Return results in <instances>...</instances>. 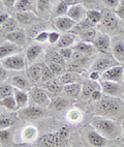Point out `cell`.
<instances>
[{
    "label": "cell",
    "mask_w": 124,
    "mask_h": 147,
    "mask_svg": "<svg viewBox=\"0 0 124 147\" xmlns=\"http://www.w3.org/2000/svg\"><path fill=\"white\" fill-rule=\"evenodd\" d=\"M90 125L106 139L115 140L119 138L122 133L121 123L103 116H94L90 121Z\"/></svg>",
    "instance_id": "cell-1"
},
{
    "label": "cell",
    "mask_w": 124,
    "mask_h": 147,
    "mask_svg": "<svg viewBox=\"0 0 124 147\" xmlns=\"http://www.w3.org/2000/svg\"><path fill=\"white\" fill-rule=\"evenodd\" d=\"M123 105V102L117 97H103V100L97 102L96 111L98 112L99 116H103V117L117 116L122 111Z\"/></svg>",
    "instance_id": "cell-2"
},
{
    "label": "cell",
    "mask_w": 124,
    "mask_h": 147,
    "mask_svg": "<svg viewBox=\"0 0 124 147\" xmlns=\"http://www.w3.org/2000/svg\"><path fill=\"white\" fill-rule=\"evenodd\" d=\"M68 136L69 129L67 126H62L59 131L42 137L40 143L45 147H59L61 144H64V142L68 139Z\"/></svg>",
    "instance_id": "cell-3"
},
{
    "label": "cell",
    "mask_w": 124,
    "mask_h": 147,
    "mask_svg": "<svg viewBox=\"0 0 124 147\" xmlns=\"http://www.w3.org/2000/svg\"><path fill=\"white\" fill-rule=\"evenodd\" d=\"M1 66L9 71H23L26 67V58L22 54L1 59Z\"/></svg>",
    "instance_id": "cell-4"
},
{
    "label": "cell",
    "mask_w": 124,
    "mask_h": 147,
    "mask_svg": "<svg viewBox=\"0 0 124 147\" xmlns=\"http://www.w3.org/2000/svg\"><path fill=\"white\" fill-rule=\"evenodd\" d=\"M29 94L32 102H34L36 106H40V107H50L52 98H50V96L48 95L46 89H44L42 87L34 86L32 87V89L29 91Z\"/></svg>",
    "instance_id": "cell-5"
},
{
    "label": "cell",
    "mask_w": 124,
    "mask_h": 147,
    "mask_svg": "<svg viewBox=\"0 0 124 147\" xmlns=\"http://www.w3.org/2000/svg\"><path fill=\"white\" fill-rule=\"evenodd\" d=\"M111 54L115 61L119 63H124V38L115 37L112 38Z\"/></svg>",
    "instance_id": "cell-6"
},
{
    "label": "cell",
    "mask_w": 124,
    "mask_h": 147,
    "mask_svg": "<svg viewBox=\"0 0 124 147\" xmlns=\"http://www.w3.org/2000/svg\"><path fill=\"white\" fill-rule=\"evenodd\" d=\"M23 48L21 46H18L13 42H8V40H4L1 42L0 46V56L1 59L6 57H11L13 55H18V54H22Z\"/></svg>",
    "instance_id": "cell-7"
},
{
    "label": "cell",
    "mask_w": 124,
    "mask_h": 147,
    "mask_svg": "<svg viewBox=\"0 0 124 147\" xmlns=\"http://www.w3.org/2000/svg\"><path fill=\"white\" fill-rule=\"evenodd\" d=\"M93 45L95 46L96 50L99 51V52L105 53V54H110L111 53L112 38L109 36L108 34L101 33L96 36Z\"/></svg>",
    "instance_id": "cell-8"
},
{
    "label": "cell",
    "mask_w": 124,
    "mask_h": 147,
    "mask_svg": "<svg viewBox=\"0 0 124 147\" xmlns=\"http://www.w3.org/2000/svg\"><path fill=\"white\" fill-rule=\"evenodd\" d=\"M76 22L71 20L67 16H61V17H55L53 20V25L57 30L61 32H67L71 31V29L74 28L76 25Z\"/></svg>",
    "instance_id": "cell-9"
},
{
    "label": "cell",
    "mask_w": 124,
    "mask_h": 147,
    "mask_svg": "<svg viewBox=\"0 0 124 147\" xmlns=\"http://www.w3.org/2000/svg\"><path fill=\"white\" fill-rule=\"evenodd\" d=\"M123 73H124V66L122 65H115L101 74V78L103 80L106 81H111V82H120L123 80Z\"/></svg>",
    "instance_id": "cell-10"
},
{
    "label": "cell",
    "mask_w": 124,
    "mask_h": 147,
    "mask_svg": "<svg viewBox=\"0 0 124 147\" xmlns=\"http://www.w3.org/2000/svg\"><path fill=\"white\" fill-rule=\"evenodd\" d=\"M47 112L40 106H27L26 108L22 109L20 116L26 119H36L45 116Z\"/></svg>",
    "instance_id": "cell-11"
},
{
    "label": "cell",
    "mask_w": 124,
    "mask_h": 147,
    "mask_svg": "<svg viewBox=\"0 0 124 147\" xmlns=\"http://www.w3.org/2000/svg\"><path fill=\"white\" fill-rule=\"evenodd\" d=\"M115 65H117V64H115V61L110 59V58L99 57L92 63V65L90 66V71L103 74L105 71H107L108 69H110V68Z\"/></svg>",
    "instance_id": "cell-12"
},
{
    "label": "cell",
    "mask_w": 124,
    "mask_h": 147,
    "mask_svg": "<svg viewBox=\"0 0 124 147\" xmlns=\"http://www.w3.org/2000/svg\"><path fill=\"white\" fill-rule=\"evenodd\" d=\"M86 13H87V11L85 9L84 6L81 3H78V4L69 6L66 16L69 17L71 20H74L76 23H79L80 21L86 18Z\"/></svg>",
    "instance_id": "cell-13"
},
{
    "label": "cell",
    "mask_w": 124,
    "mask_h": 147,
    "mask_svg": "<svg viewBox=\"0 0 124 147\" xmlns=\"http://www.w3.org/2000/svg\"><path fill=\"white\" fill-rule=\"evenodd\" d=\"M99 84H101V90H103L105 93H107L108 95L116 97V96H118V95L121 94L122 88L118 83H116V82L101 80V81L99 82Z\"/></svg>",
    "instance_id": "cell-14"
},
{
    "label": "cell",
    "mask_w": 124,
    "mask_h": 147,
    "mask_svg": "<svg viewBox=\"0 0 124 147\" xmlns=\"http://www.w3.org/2000/svg\"><path fill=\"white\" fill-rule=\"evenodd\" d=\"M9 84L11 86L16 87L17 89L23 90V91H30L32 89V86L30 84V82L25 78L24 76L21 75H16V76H13L9 79Z\"/></svg>",
    "instance_id": "cell-15"
},
{
    "label": "cell",
    "mask_w": 124,
    "mask_h": 147,
    "mask_svg": "<svg viewBox=\"0 0 124 147\" xmlns=\"http://www.w3.org/2000/svg\"><path fill=\"white\" fill-rule=\"evenodd\" d=\"M87 140L90 144L94 147H105L107 144V139L103 136H101L98 131H96L94 129H89L87 131Z\"/></svg>",
    "instance_id": "cell-16"
},
{
    "label": "cell",
    "mask_w": 124,
    "mask_h": 147,
    "mask_svg": "<svg viewBox=\"0 0 124 147\" xmlns=\"http://www.w3.org/2000/svg\"><path fill=\"white\" fill-rule=\"evenodd\" d=\"M45 65L42 63H36V64H31L29 67L27 68V76L29 77V79L33 82L42 81V71H44Z\"/></svg>",
    "instance_id": "cell-17"
},
{
    "label": "cell",
    "mask_w": 124,
    "mask_h": 147,
    "mask_svg": "<svg viewBox=\"0 0 124 147\" xmlns=\"http://www.w3.org/2000/svg\"><path fill=\"white\" fill-rule=\"evenodd\" d=\"M101 23V26L105 29H108V30H114L118 27V20L110 11H103Z\"/></svg>",
    "instance_id": "cell-18"
},
{
    "label": "cell",
    "mask_w": 124,
    "mask_h": 147,
    "mask_svg": "<svg viewBox=\"0 0 124 147\" xmlns=\"http://www.w3.org/2000/svg\"><path fill=\"white\" fill-rule=\"evenodd\" d=\"M37 136H38V131H37L36 127L32 125L25 126L21 131V140L24 143H31V142L35 141Z\"/></svg>",
    "instance_id": "cell-19"
},
{
    "label": "cell",
    "mask_w": 124,
    "mask_h": 147,
    "mask_svg": "<svg viewBox=\"0 0 124 147\" xmlns=\"http://www.w3.org/2000/svg\"><path fill=\"white\" fill-rule=\"evenodd\" d=\"M5 37V40L13 42L18 46H24L26 44V37H25V33L22 30H15L13 32H9V33H5L4 35Z\"/></svg>",
    "instance_id": "cell-20"
},
{
    "label": "cell",
    "mask_w": 124,
    "mask_h": 147,
    "mask_svg": "<svg viewBox=\"0 0 124 147\" xmlns=\"http://www.w3.org/2000/svg\"><path fill=\"white\" fill-rule=\"evenodd\" d=\"M74 50L85 56H90L94 54V52L96 51V48L93 44H90V42H80L74 46Z\"/></svg>",
    "instance_id": "cell-21"
},
{
    "label": "cell",
    "mask_w": 124,
    "mask_h": 147,
    "mask_svg": "<svg viewBox=\"0 0 124 147\" xmlns=\"http://www.w3.org/2000/svg\"><path fill=\"white\" fill-rule=\"evenodd\" d=\"M13 97L16 100L17 105H18V108L20 109H24L26 108L27 105H28V100H29V95L26 91H23V90L17 89L15 88L13 90Z\"/></svg>",
    "instance_id": "cell-22"
},
{
    "label": "cell",
    "mask_w": 124,
    "mask_h": 147,
    "mask_svg": "<svg viewBox=\"0 0 124 147\" xmlns=\"http://www.w3.org/2000/svg\"><path fill=\"white\" fill-rule=\"evenodd\" d=\"M42 47L40 45H31L26 50V54H25L26 61L29 64H31L42 54Z\"/></svg>",
    "instance_id": "cell-23"
},
{
    "label": "cell",
    "mask_w": 124,
    "mask_h": 147,
    "mask_svg": "<svg viewBox=\"0 0 124 147\" xmlns=\"http://www.w3.org/2000/svg\"><path fill=\"white\" fill-rule=\"evenodd\" d=\"M15 7L18 13H32L36 7V2L28 1V0H18Z\"/></svg>",
    "instance_id": "cell-24"
},
{
    "label": "cell",
    "mask_w": 124,
    "mask_h": 147,
    "mask_svg": "<svg viewBox=\"0 0 124 147\" xmlns=\"http://www.w3.org/2000/svg\"><path fill=\"white\" fill-rule=\"evenodd\" d=\"M97 89H101V84H99V83H96V82L92 81V80H90V81H86L84 84H83L82 96L84 97V98H86V97H90L93 92Z\"/></svg>",
    "instance_id": "cell-25"
},
{
    "label": "cell",
    "mask_w": 124,
    "mask_h": 147,
    "mask_svg": "<svg viewBox=\"0 0 124 147\" xmlns=\"http://www.w3.org/2000/svg\"><path fill=\"white\" fill-rule=\"evenodd\" d=\"M93 27H94V24L91 23L87 18H85L84 20L80 21L79 23H77L74 25V28L71 29L70 33L74 34V35H79L82 32L86 31V30H88L90 28H93Z\"/></svg>",
    "instance_id": "cell-26"
},
{
    "label": "cell",
    "mask_w": 124,
    "mask_h": 147,
    "mask_svg": "<svg viewBox=\"0 0 124 147\" xmlns=\"http://www.w3.org/2000/svg\"><path fill=\"white\" fill-rule=\"evenodd\" d=\"M82 88L83 85L81 83H79V82H77V83H71V84L65 85L63 90L69 97L76 98V97L79 96L80 93H82Z\"/></svg>",
    "instance_id": "cell-27"
},
{
    "label": "cell",
    "mask_w": 124,
    "mask_h": 147,
    "mask_svg": "<svg viewBox=\"0 0 124 147\" xmlns=\"http://www.w3.org/2000/svg\"><path fill=\"white\" fill-rule=\"evenodd\" d=\"M66 119L72 124L79 123L83 119L82 111L79 110L78 108H71L70 110H68L66 113Z\"/></svg>",
    "instance_id": "cell-28"
},
{
    "label": "cell",
    "mask_w": 124,
    "mask_h": 147,
    "mask_svg": "<svg viewBox=\"0 0 124 147\" xmlns=\"http://www.w3.org/2000/svg\"><path fill=\"white\" fill-rule=\"evenodd\" d=\"M74 42H76V35L72 33H66V34H63V35L60 37V40L56 44V46H57L59 49L69 48L70 46L74 45Z\"/></svg>",
    "instance_id": "cell-29"
},
{
    "label": "cell",
    "mask_w": 124,
    "mask_h": 147,
    "mask_svg": "<svg viewBox=\"0 0 124 147\" xmlns=\"http://www.w3.org/2000/svg\"><path fill=\"white\" fill-rule=\"evenodd\" d=\"M45 88L49 92L53 93V94H58L62 91V89L64 88V86L61 84V82L59 81V79H53L51 81L45 83Z\"/></svg>",
    "instance_id": "cell-30"
},
{
    "label": "cell",
    "mask_w": 124,
    "mask_h": 147,
    "mask_svg": "<svg viewBox=\"0 0 124 147\" xmlns=\"http://www.w3.org/2000/svg\"><path fill=\"white\" fill-rule=\"evenodd\" d=\"M71 105V102L66 98H62V97H55V98H52L51 100V105L50 107L56 111H61L64 110L68 106Z\"/></svg>",
    "instance_id": "cell-31"
},
{
    "label": "cell",
    "mask_w": 124,
    "mask_h": 147,
    "mask_svg": "<svg viewBox=\"0 0 124 147\" xmlns=\"http://www.w3.org/2000/svg\"><path fill=\"white\" fill-rule=\"evenodd\" d=\"M97 31H96V28H90L86 31L82 32L81 34H79V36L81 37V42H90V44H93L97 36Z\"/></svg>",
    "instance_id": "cell-32"
},
{
    "label": "cell",
    "mask_w": 124,
    "mask_h": 147,
    "mask_svg": "<svg viewBox=\"0 0 124 147\" xmlns=\"http://www.w3.org/2000/svg\"><path fill=\"white\" fill-rule=\"evenodd\" d=\"M0 105H1V107L5 108L6 110L11 111V112L13 111H17L19 109L13 95L6 97V98H2V100H0Z\"/></svg>",
    "instance_id": "cell-33"
},
{
    "label": "cell",
    "mask_w": 124,
    "mask_h": 147,
    "mask_svg": "<svg viewBox=\"0 0 124 147\" xmlns=\"http://www.w3.org/2000/svg\"><path fill=\"white\" fill-rule=\"evenodd\" d=\"M86 18H87L92 24L96 25V24L101 22L103 13L97 11V9H89V11H87V13H86Z\"/></svg>",
    "instance_id": "cell-34"
},
{
    "label": "cell",
    "mask_w": 124,
    "mask_h": 147,
    "mask_svg": "<svg viewBox=\"0 0 124 147\" xmlns=\"http://www.w3.org/2000/svg\"><path fill=\"white\" fill-rule=\"evenodd\" d=\"M58 79L61 82V84L65 86V85L71 84V83H77L78 76L76 74L72 73V71H68V73H64L62 76L59 77Z\"/></svg>",
    "instance_id": "cell-35"
},
{
    "label": "cell",
    "mask_w": 124,
    "mask_h": 147,
    "mask_svg": "<svg viewBox=\"0 0 124 147\" xmlns=\"http://www.w3.org/2000/svg\"><path fill=\"white\" fill-rule=\"evenodd\" d=\"M68 3L66 1H59L55 5L54 8V13H55L56 17H61V16H66L67 11H68Z\"/></svg>",
    "instance_id": "cell-36"
},
{
    "label": "cell",
    "mask_w": 124,
    "mask_h": 147,
    "mask_svg": "<svg viewBox=\"0 0 124 147\" xmlns=\"http://www.w3.org/2000/svg\"><path fill=\"white\" fill-rule=\"evenodd\" d=\"M16 19L19 23L29 24L34 20V15H33V13H18Z\"/></svg>",
    "instance_id": "cell-37"
},
{
    "label": "cell",
    "mask_w": 124,
    "mask_h": 147,
    "mask_svg": "<svg viewBox=\"0 0 124 147\" xmlns=\"http://www.w3.org/2000/svg\"><path fill=\"white\" fill-rule=\"evenodd\" d=\"M13 90L15 88H13L11 84H7V83H4V84H1L0 86V98H6L8 96H11L13 94Z\"/></svg>",
    "instance_id": "cell-38"
},
{
    "label": "cell",
    "mask_w": 124,
    "mask_h": 147,
    "mask_svg": "<svg viewBox=\"0 0 124 147\" xmlns=\"http://www.w3.org/2000/svg\"><path fill=\"white\" fill-rule=\"evenodd\" d=\"M51 8V2L48 0L36 1V11L40 13H48Z\"/></svg>",
    "instance_id": "cell-39"
},
{
    "label": "cell",
    "mask_w": 124,
    "mask_h": 147,
    "mask_svg": "<svg viewBox=\"0 0 124 147\" xmlns=\"http://www.w3.org/2000/svg\"><path fill=\"white\" fill-rule=\"evenodd\" d=\"M48 66H49V68H50L51 71L54 74V76L55 77H60L64 74V66L60 65V64H58V63L50 61V62L48 63Z\"/></svg>",
    "instance_id": "cell-40"
},
{
    "label": "cell",
    "mask_w": 124,
    "mask_h": 147,
    "mask_svg": "<svg viewBox=\"0 0 124 147\" xmlns=\"http://www.w3.org/2000/svg\"><path fill=\"white\" fill-rule=\"evenodd\" d=\"M17 22L18 21H17L16 19H13L11 17L5 23L1 25V28H2V30H4L6 33L13 32V31H15V29H16V27H17Z\"/></svg>",
    "instance_id": "cell-41"
},
{
    "label": "cell",
    "mask_w": 124,
    "mask_h": 147,
    "mask_svg": "<svg viewBox=\"0 0 124 147\" xmlns=\"http://www.w3.org/2000/svg\"><path fill=\"white\" fill-rule=\"evenodd\" d=\"M15 122V118L11 117V116H1L0 118V127L1 129H7L8 127H11Z\"/></svg>",
    "instance_id": "cell-42"
},
{
    "label": "cell",
    "mask_w": 124,
    "mask_h": 147,
    "mask_svg": "<svg viewBox=\"0 0 124 147\" xmlns=\"http://www.w3.org/2000/svg\"><path fill=\"white\" fill-rule=\"evenodd\" d=\"M11 140V131L8 129H1L0 131V142L1 145H7Z\"/></svg>",
    "instance_id": "cell-43"
},
{
    "label": "cell",
    "mask_w": 124,
    "mask_h": 147,
    "mask_svg": "<svg viewBox=\"0 0 124 147\" xmlns=\"http://www.w3.org/2000/svg\"><path fill=\"white\" fill-rule=\"evenodd\" d=\"M49 55H50V61L58 63V64H60V65H62V66L65 65V60H64L63 58H62V56L59 54V52L54 51V52L49 53Z\"/></svg>",
    "instance_id": "cell-44"
},
{
    "label": "cell",
    "mask_w": 124,
    "mask_h": 147,
    "mask_svg": "<svg viewBox=\"0 0 124 147\" xmlns=\"http://www.w3.org/2000/svg\"><path fill=\"white\" fill-rule=\"evenodd\" d=\"M55 79V76H54V74L51 71V69L49 68L48 65H45L44 67V71H42V81L44 83H47V82L51 81V80Z\"/></svg>",
    "instance_id": "cell-45"
},
{
    "label": "cell",
    "mask_w": 124,
    "mask_h": 147,
    "mask_svg": "<svg viewBox=\"0 0 124 147\" xmlns=\"http://www.w3.org/2000/svg\"><path fill=\"white\" fill-rule=\"evenodd\" d=\"M58 52L65 61L71 59V58H72V54H74V50H72L71 48H63V49H59Z\"/></svg>",
    "instance_id": "cell-46"
},
{
    "label": "cell",
    "mask_w": 124,
    "mask_h": 147,
    "mask_svg": "<svg viewBox=\"0 0 124 147\" xmlns=\"http://www.w3.org/2000/svg\"><path fill=\"white\" fill-rule=\"evenodd\" d=\"M60 34L57 31H50L49 32V37H48V42L50 44H57L58 40H60Z\"/></svg>",
    "instance_id": "cell-47"
},
{
    "label": "cell",
    "mask_w": 124,
    "mask_h": 147,
    "mask_svg": "<svg viewBox=\"0 0 124 147\" xmlns=\"http://www.w3.org/2000/svg\"><path fill=\"white\" fill-rule=\"evenodd\" d=\"M42 31H45V30H44V26L40 25V24H36V25H34V26H32L31 29L29 30L30 35H31V36H34V37L36 36L38 33H40Z\"/></svg>",
    "instance_id": "cell-48"
},
{
    "label": "cell",
    "mask_w": 124,
    "mask_h": 147,
    "mask_svg": "<svg viewBox=\"0 0 124 147\" xmlns=\"http://www.w3.org/2000/svg\"><path fill=\"white\" fill-rule=\"evenodd\" d=\"M48 37H49V32L47 31H42L40 33H38L36 36L34 37V40L37 42H45L48 40Z\"/></svg>",
    "instance_id": "cell-49"
},
{
    "label": "cell",
    "mask_w": 124,
    "mask_h": 147,
    "mask_svg": "<svg viewBox=\"0 0 124 147\" xmlns=\"http://www.w3.org/2000/svg\"><path fill=\"white\" fill-rule=\"evenodd\" d=\"M90 98H91L92 100H94V102H99V100H103V90L101 89L95 90L92 94H91Z\"/></svg>",
    "instance_id": "cell-50"
},
{
    "label": "cell",
    "mask_w": 124,
    "mask_h": 147,
    "mask_svg": "<svg viewBox=\"0 0 124 147\" xmlns=\"http://www.w3.org/2000/svg\"><path fill=\"white\" fill-rule=\"evenodd\" d=\"M103 4H106L107 6L109 7H112V8H118L119 5H120V1L118 0H105L103 1Z\"/></svg>",
    "instance_id": "cell-51"
},
{
    "label": "cell",
    "mask_w": 124,
    "mask_h": 147,
    "mask_svg": "<svg viewBox=\"0 0 124 147\" xmlns=\"http://www.w3.org/2000/svg\"><path fill=\"white\" fill-rule=\"evenodd\" d=\"M16 2L15 0H1V4H3L6 7H13V6H16Z\"/></svg>",
    "instance_id": "cell-52"
},
{
    "label": "cell",
    "mask_w": 124,
    "mask_h": 147,
    "mask_svg": "<svg viewBox=\"0 0 124 147\" xmlns=\"http://www.w3.org/2000/svg\"><path fill=\"white\" fill-rule=\"evenodd\" d=\"M89 78L92 81H98L99 78H101V73H98V71H91L89 75Z\"/></svg>",
    "instance_id": "cell-53"
},
{
    "label": "cell",
    "mask_w": 124,
    "mask_h": 147,
    "mask_svg": "<svg viewBox=\"0 0 124 147\" xmlns=\"http://www.w3.org/2000/svg\"><path fill=\"white\" fill-rule=\"evenodd\" d=\"M9 18H11V17H9V15H8L7 13H0V24H1V25L4 24Z\"/></svg>",
    "instance_id": "cell-54"
},
{
    "label": "cell",
    "mask_w": 124,
    "mask_h": 147,
    "mask_svg": "<svg viewBox=\"0 0 124 147\" xmlns=\"http://www.w3.org/2000/svg\"><path fill=\"white\" fill-rule=\"evenodd\" d=\"M7 69H5L4 67H0V79H1V81H4V80L6 79V76H7Z\"/></svg>",
    "instance_id": "cell-55"
},
{
    "label": "cell",
    "mask_w": 124,
    "mask_h": 147,
    "mask_svg": "<svg viewBox=\"0 0 124 147\" xmlns=\"http://www.w3.org/2000/svg\"><path fill=\"white\" fill-rule=\"evenodd\" d=\"M116 13H117V16H118V17L124 19V6L120 4V5H119V7L116 9Z\"/></svg>",
    "instance_id": "cell-56"
},
{
    "label": "cell",
    "mask_w": 124,
    "mask_h": 147,
    "mask_svg": "<svg viewBox=\"0 0 124 147\" xmlns=\"http://www.w3.org/2000/svg\"><path fill=\"white\" fill-rule=\"evenodd\" d=\"M121 126H122V133L124 134V120L121 121Z\"/></svg>",
    "instance_id": "cell-57"
},
{
    "label": "cell",
    "mask_w": 124,
    "mask_h": 147,
    "mask_svg": "<svg viewBox=\"0 0 124 147\" xmlns=\"http://www.w3.org/2000/svg\"><path fill=\"white\" fill-rule=\"evenodd\" d=\"M108 147H121V146H119V145H111V146H108Z\"/></svg>",
    "instance_id": "cell-58"
},
{
    "label": "cell",
    "mask_w": 124,
    "mask_h": 147,
    "mask_svg": "<svg viewBox=\"0 0 124 147\" xmlns=\"http://www.w3.org/2000/svg\"><path fill=\"white\" fill-rule=\"evenodd\" d=\"M120 4H121V5H123V6H124V1H120Z\"/></svg>",
    "instance_id": "cell-59"
},
{
    "label": "cell",
    "mask_w": 124,
    "mask_h": 147,
    "mask_svg": "<svg viewBox=\"0 0 124 147\" xmlns=\"http://www.w3.org/2000/svg\"><path fill=\"white\" fill-rule=\"evenodd\" d=\"M123 82H124V73H123Z\"/></svg>",
    "instance_id": "cell-60"
},
{
    "label": "cell",
    "mask_w": 124,
    "mask_h": 147,
    "mask_svg": "<svg viewBox=\"0 0 124 147\" xmlns=\"http://www.w3.org/2000/svg\"><path fill=\"white\" fill-rule=\"evenodd\" d=\"M69 147H70V146H69Z\"/></svg>",
    "instance_id": "cell-61"
}]
</instances>
